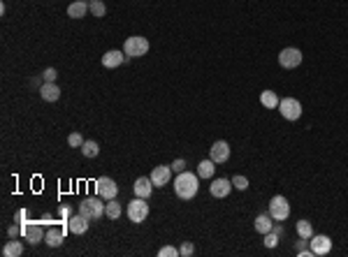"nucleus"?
Masks as SVG:
<instances>
[{"label":"nucleus","instance_id":"f257e3e1","mask_svg":"<svg viewBox=\"0 0 348 257\" xmlns=\"http://www.w3.org/2000/svg\"><path fill=\"white\" fill-rule=\"evenodd\" d=\"M200 188V176L193 172H179V176L174 178V192L179 200H193Z\"/></svg>","mask_w":348,"mask_h":257},{"label":"nucleus","instance_id":"f03ea898","mask_svg":"<svg viewBox=\"0 0 348 257\" xmlns=\"http://www.w3.org/2000/svg\"><path fill=\"white\" fill-rule=\"evenodd\" d=\"M105 208H107V204H105L102 197H86V200L79 204V214L86 216L89 220H98L107 214Z\"/></svg>","mask_w":348,"mask_h":257},{"label":"nucleus","instance_id":"7ed1b4c3","mask_svg":"<svg viewBox=\"0 0 348 257\" xmlns=\"http://www.w3.org/2000/svg\"><path fill=\"white\" fill-rule=\"evenodd\" d=\"M123 51H126V56H130V58L146 56V54H149V40L142 38V35H133V38L126 40Z\"/></svg>","mask_w":348,"mask_h":257},{"label":"nucleus","instance_id":"20e7f679","mask_svg":"<svg viewBox=\"0 0 348 257\" xmlns=\"http://www.w3.org/2000/svg\"><path fill=\"white\" fill-rule=\"evenodd\" d=\"M269 216H272L276 222H283L290 216V204L285 200L283 194H274L272 202H269Z\"/></svg>","mask_w":348,"mask_h":257},{"label":"nucleus","instance_id":"39448f33","mask_svg":"<svg viewBox=\"0 0 348 257\" xmlns=\"http://www.w3.org/2000/svg\"><path fill=\"white\" fill-rule=\"evenodd\" d=\"M128 218H130V222H144L146 218H149V204H146V200H142V197H135L130 204H128L126 208Z\"/></svg>","mask_w":348,"mask_h":257},{"label":"nucleus","instance_id":"423d86ee","mask_svg":"<svg viewBox=\"0 0 348 257\" xmlns=\"http://www.w3.org/2000/svg\"><path fill=\"white\" fill-rule=\"evenodd\" d=\"M95 192H98V197H102L105 202L116 200V194H119V186H116L114 178H109V176H100V178L95 181Z\"/></svg>","mask_w":348,"mask_h":257},{"label":"nucleus","instance_id":"0eeeda50","mask_svg":"<svg viewBox=\"0 0 348 257\" xmlns=\"http://www.w3.org/2000/svg\"><path fill=\"white\" fill-rule=\"evenodd\" d=\"M302 51L295 49V46H285L281 54H278V65L283 70H295L302 65Z\"/></svg>","mask_w":348,"mask_h":257},{"label":"nucleus","instance_id":"6e6552de","mask_svg":"<svg viewBox=\"0 0 348 257\" xmlns=\"http://www.w3.org/2000/svg\"><path fill=\"white\" fill-rule=\"evenodd\" d=\"M278 112H281V116L285 120H297L302 116V104L295 98H283V100L278 102Z\"/></svg>","mask_w":348,"mask_h":257},{"label":"nucleus","instance_id":"1a4fd4ad","mask_svg":"<svg viewBox=\"0 0 348 257\" xmlns=\"http://www.w3.org/2000/svg\"><path fill=\"white\" fill-rule=\"evenodd\" d=\"M21 227H24V238H26V241H28L31 246L40 244V241H45L47 232L42 230V225H40V222H31V220H28V222H24Z\"/></svg>","mask_w":348,"mask_h":257},{"label":"nucleus","instance_id":"9d476101","mask_svg":"<svg viewBox=\"0 0 348 257\" xmlns=\"http://www.w3.org/2000/svg\"><path fill=\"white\" fill-rule=\"evenodd\" d=\"M309 248L313 250L316 257H323L332 250V238L325 236V234H313V236L309 238Z\"/></svg>","mask_w":348,"mask_h":257},{"label":"nucleus","instance_id":"9b49d317","mask_svg":"<svg viewBox=\"0 0 348 257\" xmlns=\"http://www.w3.org/2000/svg\"><path fill=\"white\" fill-rule=\"evenodd\" d=\"M209 158H211L216 164L228 162V158H230V144H228V142H223V139L214 142V144H211V148H209Z\"/></svg>","mask_w":348,"mask_h":257},{"label":"nucleus","instance_id":"f8f14e48","mask_svg":"<svg viewBox=\"0 0 348 257\" xmlns=\"http://www.w3.org/2000/svg\"><path fill=\"white\" fill-rule=\"evenodd\" d=\"M232 178H214L211 181V186H209V192H211V197H216V200H223V197H228L230 192H232Z\"/></svg>","mask_w":348,"mask_h":257},{"label":"nucleus","instance_id":"ddd939ff","mask_svg":"<svg viewBox=\"0 0 348 257\" xmlns=\"http://www.w3.org/2000/svg\"><path fill=\"white\" fill-rule=\"evenodd\" d=\"M153 181H151V176H139L137 181H135L133 190H135V197H142V200H149L153 192Z\"/></svg>","mask_w":348,"mask_h":257},{"label":"nucleus","instance_id":"4468645a","mask_svg":"<svg viewBox=\"0 0 348 257\" xmlns=\"http://www.w3.org/2000/svg\"><path fill=\"white\" fill-rule=\"evenodd\" d=\"M130 60V56H126V51H119V49H112V51H107L105 56H102V65L105 68H119V65H123V63H128Z\"/></svg>","mask_w":348,"mask_h":257},{"label":"nucleus","instance_id":"2eb2a0df","mask_svg":"<svg viewBox=\"0 0 348 257\" xmlns=\"http://www.w3.org/2000/svg\"><path fill=\"white\" fill-rule=\"evenodd\" d=\"M172 178V167L170 164H160V167H153L151 172V181L156 188H163V186H167Z\"/></svg>","mask_w":348,"mask_h":257},{"label":"nucleus","instance_id":"dca6fc26","mask_svg":"<svg viewBox=\"0 0 348 257\" xmlns=\"http://www.w3.org/2000/svg\"><path fill=\"white\" fill-rule=\"evenodd\" d=\"M89 225H91V220L86 218V216H72V218L68 220V227H70V232L72 234H86L89 232Z\"/></svg>","mask_w":348,"mask_h":257},{"label":"nucleus","instance_id":"f3484780","mask_svg":"<svg viewBox=\"0 0 348 257\" xmlns=\"http://www.w3.org/2000/svg\"><path fill=\"white\" fill-rule=\"evenodd\" d=\"M89 12H91L89 0H75V2H70L68 5V16L70 19H84Z\"/></svg>","mask_w":348,"mask_h":257},{"label":"nucleus","instance_id":"a211bd4d","mask_svg":"<svg viewBox=\"0 0 348 257\" xmlns=\"http://www.w3.org/2000/svg\"><path fill=\"white\" fill-rule=\"evenodd\" d=\"M40 95H42V100L47 102H56L61 98V88L56 86V82H45L40 86Z\"/></svg>","mask_w":348,"mask_h":257},{"label":"nucleus","instance_id":"6ab92c4d","mask_svg":"<svg viewBox=\"0 0 348 257\" xmlns=\"http://www.w3.org/2000/svg\"><path fill=\"white\" fill-rule=\"evenodd\" d=\"M253 227H255V232H258V234H267V232H272V230H274V218H272L269 214H260L258 218H255Z\"/></svg>","mask_w":348,"mask_h":257},{"label":"nucleus","instance_id":"aec40b11","mask_svg":"<svg viewBox=\"0 0 348 257\" xmlns=\"http://www.w3.org/2000/svg\"><path fill=\"white\" fill-rule=\"evenodd\" d=\"M63 241H65L63 230H49L45 236V244L49 246V248H58V246H63Z\"/></svg>","mask_w":348,"mask_h":257},{"label":"nucleus","instance_id":"412c9836","mask_svg":"<svg viewBox=\"0 0 348 257\" xmlns=\"http://www.w3.org/2000/svg\"><path fill=\"white\" fill-rule=\"evenodd\" d=\"M214 172H216V162L209 158V160H202L197 164V176L200 178H214Z\"/></svg>","mask_w":348,"mask_h":257},{"label":"nucleus","instance_id":"4be33fe9","mask_svg":"<svg viewBox=\"0 0 348 257\" xmlns=\"http://www.w3.org/2000/svg\"><path fill=\"white\" fill-rule=\"evenodd\" d=\"M278 95L274 93V90H262L260 93V104L262 107H267V109H278Z\"/></svg>","mask_w":348,"mask_h":257},{"label":"nucleus","instance_id":"5701e85b","mask_svg":"<svg viewBox=\"0 0 348 257\" xmlns=\"http://www.w3.org/2000/svg\"><path fill=\"white\" fill-rule=\"evenodd\" d=\"M21 252H24V246H21V241H17V238H12V241H7V244L3 246V255L5 257H19Z\"/></svg>","mask_w":348,"mask_h":257},{"label":"nucleus","instance_id":"b1692460","mask_svg":"<svg viewBox=\"0 0 348 257\" xmlns=\"http://www.w3.org/2000/svg\"><path fill=\"white\" fill-rule=\"evenodd\" d=\"M295 230H297V236H302V238H311V236H313V227H311L309 220H297Z\"/></svg>","mask_w":348,"mask_h":257},{"label":"nucleus","instance_id":"393cba45","mask_svg":"<svg viewBox=\"0 0 348 257\" xmlns=\"http://www.w3.org/2000/svg\"><path fill=\"white\" fill-rule=\"evenodd\" d=\"M89 10H91V14H93V16H98V19L107 14V7H105V2H102V0H89Z\"/></svg>","mask_w":348,"mask_h":257},{"label":"nucleus","instance_id":"a878e982","mask_svg":"<svg viewBox=\"0 0 348 257\" xmlns=\"http://www.w3.org/2000/svg\"><path fill=\"white\" fill-rule=\"evenodd\" d=\"M82 153L86 158H95L98 153H100V146H98V142L89 139V142H84V144H82Z\"/></svg>","mask_w":348,"mask_h":257},{"label":"nucleus","instance_id":"bb28decb","mask_svg":"<svg viewBox=\"0 0 348 257\" xmlns=\"http://www.w3.org/2000/svg\"><path fill=\"white\" fill-rule=\"evenodd\" d=\"M105 211H107V218H112V220H119L121 218V204L116 200H109Z\"/></svg>","mask_w":348,"mask_h":257},{"label":"nucleus","instance_id":"cd10ccee","mask_svg":"<svg viewBox=\"0 0 348 257\" xmlns=\"http://www.w3.org/2000/svg\"><path fill=\"white\" fill-rule=\"evenodd\" d=\"M232 186L239 190V192H244V190L248 188V178H246V176H241V174H237V176L232 178Z\"/></svg>","mask_w":348,"mask_h":257},{"label":"nucleus","instance_id":"c85d7f7f","mask_svg":"<svg viewBox=\"0 0 348 257\" xmlns=\"http://www.w3.org/2000/svg\"><path fill=\"white\" fill-rule=\"evenodd\" d=\"M84 142H86V139L82 137V134H79V132H72V134H70L68 137V144L72 146V148H82V144Z\"/></svg>","mask_w":348,"mask_h":257},{"label":"nucleus","instance_id":"c756f323","mask_svg":"<svg viewBox=\"0 0 348 257\" xmlns=\"http://www.w3.org/2000/svg\"><path fill=\"white\" fill-rule=\"evenodd\" d=\"M193 252H195V246L190 244V241H184V244L179 246V255L181 257H190Z\"/></svg>","mask_w":348,"mask_h":257},{"label":"nucleus","instance_id":"7c9ffc66","mask_svg":"<svg viewBox=\"0 0 348 257\" xmlns=\"http://www.w3.org/2000/svg\"><path fill=\"white\" fill-rule=\"evenodd\" d=\"M160 257H179V248H174V246H163L158 250Z\"/></svg>","mask_w":348,"mask_h":257},{"label":"nucleus","instance_id":"2f4dec72","mask_svg":"<svg viewBox=\"0 0 348 257\" xmlns=\"http://www.w3.org/2000/svg\"><path fill=\"white\" fill-rule=\"evenodd\" d=\"M265 246H267V248H276V246H278V234L274 232V230L265 234Z\"/></svg>","mask_w":348,"mask_h":257},{"label":"nucleus","instance_id":"473e14b6","mask_svg":"<svg viewBox=\"0 0 348 257\" xmlns=\"http://www.w3.org/2000/svg\"><path fill=\"white\" fill-rule=\"evenodd\" d=\"M56 76H58V72L54 68H47L45 72H42V82H56Z\"/></svg>","mask_w":348,"mask_h":257},{"label":"nucleus","instance_id":"72a5a7b5","mask_svg":"<svg viewBox=\"0 0 348 257\" xmlns=\"http://www.w3.org/2000/svg\"><path fill=\"white\" fill-rule=\"evenodd\" d=\"M14 222H19V225L28 222V211H26V208H19V211L14 214Z\"/></svg>","mask_w":348,"mask_h":257},{"label":"nucleus","instance_id":"f704fd0d","mask_svg":"<svg viewBox=\"0 0 348 257\" xmlns=\"http://www.w3.org/2000/svg\"><path fill=\"white\" fill-rule=\"evenodd\" d=\"M170 167H172V172H177V174H179V172L186 170V160H184V158H179V160H174Z\"/></svg>","mask_w":348,"mask_h":257},{"label":"nucleus","instance_id":"c9c22d12","mask_svg":"<svg viewBox=\"0 0 348 257\" xmlns=\"http://www.w3.org/2000/svg\"><path fill=\"white\" fill-rule=\"evenodd\" d=\"M7 234H10V238H17L19 234H24V227H21L19 222H17V225H12L10 230H7Z\"/></svg>","mask_w":348,"mask_h":257},{"label":"nucleus","instance_id":"e433bc0d","mask_svg":"<svg viewBox=\"0 0 348 257\" xmlns=\"http://www.w3.org/2000/svg\"><path fill=\"white\" fill-rule=\"evenodd\" d=\"M58 216H61V220H63V222H68V220L72 218V216H70V208H68V206H61V208H58Z\"/></svg>","mask_w":348,"mask_h":257},{"label":"nucleus","instance_id":"4c0bfd02","mask_svg":"<svg viewBox=\"0 0 348 257\" xmlns=\"http://www.w3.org/2000/svg\"><path fill=\"white\" fill-rule=\"evenodd\" d=\"M306 241H309V238H302V236H299V241H297V250H302V248H304V244H306Z\"/></svg>","mask_w":348,"mask_h":257}]
</instances>
